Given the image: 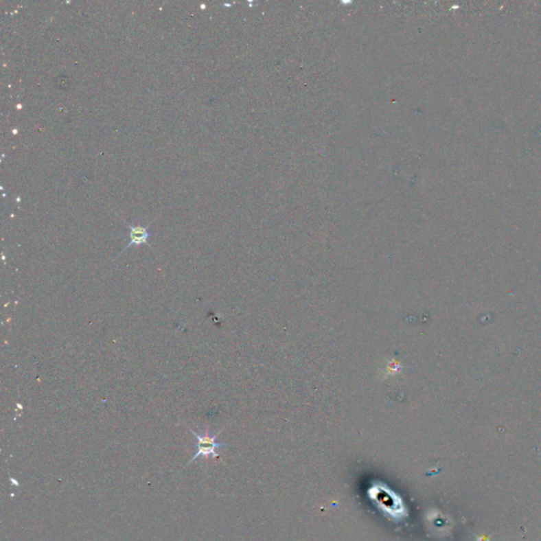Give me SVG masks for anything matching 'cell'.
<instances>
[{
    "label": "cell",
    "instance_id": "1",
    "mask_svg": "<svg viewBox=\"0 0 541 541\" xmlns=\"http://www.w3.org/2000/svg\"><path fill=\"white\" fill-rule=\"evenodd\" d=\"M185 426L189 429V431H191L192 434H193L198 440V452H196L195 456L192 458L189 463L195 461V460H197L200 457H203V458H209V457L211 456L215 457V458L218 457V454L216 452V450L225 446V444H222V443L216 442V439H217V437H218L220 433L215 435V436L209 435V430L205 431V434H203V433H202V434H198V433H196L191 427L187 426V425H185Z\"/></svg>",
    "mask_w": 541,
    "mask_h": 541
},
{
    "label": "cell",
    "instance_id": "2",
    "mask_svg": "<svg viewBox=\"0 0 541 541\" xmlns=\"http://www.w3.org/2000/svg\"><path fill=\"white\" fill-rule=\"evenodd\" d=\"M123 221H124L125 225H126V227H128L129 229V242L128 244L122 250L119 255H121L122 253H124L127 249L131 248V246H140L145 244V246H148L150 249H152V246L148 243V239L152 237V233L150 232V227L152 223H150L147 227H143V225H130V223L127 222L124 219H123Z\"/></svg>",
    "mask_w": 541,
    "mask_h": 541
}]
</instances>
